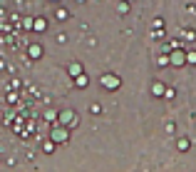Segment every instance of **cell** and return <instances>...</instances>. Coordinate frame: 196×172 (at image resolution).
Segmentation results:
<instances>
[{"label":"cell","instance_id":"1","mask_svg":"<svg viewBox=\"0 0 196 172\" xmlns=\"http://www.w3.org/2000/svg\"><path fill=\"white\" fill-rule=\"evenodd\" d=\"M42 55V47L40 45H30V58H40Z\"/></svg>","mask_w":196,"mask_h":172},{"label":"cell","instance_id":"5","mask_svg":"<svg viewBox=\"0 0 196 172\" xmlns=\"http://www.w3.org/2000/svg\"><path fill=\"white\" fill-rule=\"evenodd\" d=\"M57 18H60V20H67V10H57Z\"/></svg>","mask_w":196,"mask_h":172},{"label":"cell","instance_id":"3","mask_svg":"<svg viewBox=\"0 0 196 172\" xmlns=\"http://www.w3.org/2000/svg\"><path fill=\"white\" fill-rule=\"evenodd\" d=\"M104 85H107V87H119V77H117V80H112V77H104Z\"/></svg>","mask_w":196,"mask_h":172},{"label":"cell","instance_id":"4","mask_svg":"<svg viewBox=\"0 0 196 172\" xmlns=\"http://www.w3.org/2000/svg\"><path fill=\"white\" fill-rule=\"evenodd\" d=\"M70 72H72V77H80V75H82V65H72Z\"/></svg>","mask_w":196,"mask_h":172},{"label":"cell","instance_id":"6","mask_svg":"<svg viewBox=\"0 0 196 172\" xmlns=\"http://www.w3.org/2000/svg\"><path fill=\"white\" fill-rule=\"evenodd\" d=\"M189 63H196V53H189Z\"/></svg>","mask_w":196,"mask_h":172},{"label":"cell","instance_id":"2","mask_svg":"<svg viewBox=\"0 0 196 172\" xmlns=\"http://www.w3.org/2000/svg\"><path fill=\"white\" fill-rule=\"evenodd\" d=\"M52 137H55V140H60V142H65L67 135H65V130H55V132H52Z\"/></svg>","mask_w":196,"mask_h":172}]
</instances>
